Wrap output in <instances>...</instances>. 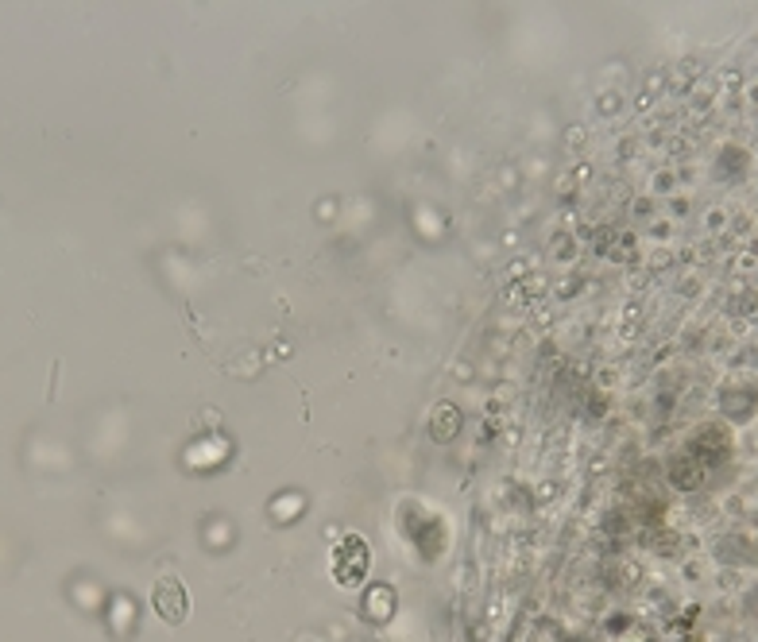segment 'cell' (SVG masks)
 Segmentation results:
<instances>
[{
	"mask_svg": "<svg viewBox=\"0 0 758 642\" xmlns=\"http://www.w3.org/2000/svg\"><path fill=\"white\" fill-rule=\"evenodd\" d=\"M155 608H159V616H167L170 623H179L182 619V611H186V592L179 580H163V585L155 588Z\"/></svg>",
	"mask_w": 758,
	"mask_h": 642,
	"instance_id": "obj_1",
	"label": "cell"
}]
</instances>
